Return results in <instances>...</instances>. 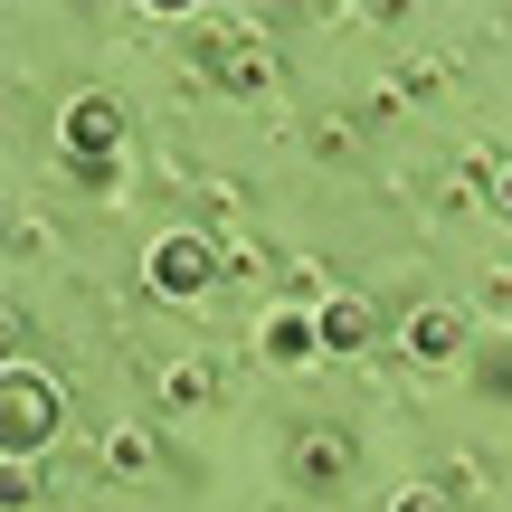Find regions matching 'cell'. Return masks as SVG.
<instances>
[{"mask_svg":"<svg viewBox=\"0 0 512 512\" xmlns=\"http://www.w3.org/2000/svg\"><path fill=\"white\" fill-rule=\"evenodd\" d=\"M57 427H67V380L38 361L0 370V456H48Z\"/></svg>","mask_w":512,"mask_h":512,"instance_id":"obj_1","label":"cell"},{"mask_svg":"<svg viewBox=\"0 0 512 512\" xmlns=\"http://www.w3.org/2000/svg\"><path fill=\"white\" fill-rule=\"evenodd\" d=\"M351 475H361V427H332V418L285 427V484H294L304 503L351 494Z\"/></svg>","mask_w":512,"mask_h":512,"instance_id":"obj_2","label":"cell"},{"mask_svg":"<svg viewBox=\"0 0 512 512\" xmlns=\"http://www.w3.org/2000/svg\"><path fill=\"white\" fill-rule=\"evenodd\" d=\"M143 285L162 294V304H200V294L228 285V256L209 247V228H162V238L143 247Z\"/></svg>","mask_w":512,"mask_h":512,"instance_id":"obj_3","label":"cell"},{"mask_svg":"<svg viewBox=\"0 0 512 512\" xmlns=\"http://www.w3.org/2000/svg\"><path fill=\"white\" fill-rule=\"evenodd\" d=\"M57 152H67V171H124L133 114L114 105V95H76V105L57 114Z\"/></svg>","mask_w":512,"mask_h":512,"instance_id":"obj_4","label":"cell"},{"mask_svg":"<svg viewBox=\"0 0 512 512\" xmlns=\"http://www.w3.org/2000/svg\"><path fill=\"white\" fill-rule=\"evenodd\" d=\"M399 361H408V370H456V361H465V304H408Z\"/></svg>","mask_w":512,"mask_h":512,"instance_id":"obj_5","label":"cell"},{"mask_svg":"<svg viewBox=\"0 0 512 512\" xmlns=\"http://www.w3.org/2000/svg\"><path fill=\"white\" fill-rule=\"evenodd\" d=\"M313 323H323V361H361V351L380 342V304H370L361 285H351V294H323Z\"/></svg>","mask_w":512,"mask_h":512,"instance_id":"obj_6","label":"cell"},{"mask_svg":"<svg viewBox=\"0 0 512 512\" xmlns=\"http://www.w3.org/2000/svg\"><path fill=\"white\" fill-rule=\"evenodd\" d=\"M256 361L266 370H323V323H313L304 304H275L266 332H256Z\"/></svg>","mask_w":512,"mask_h":512,"instance_id":"obj_7","label":"cell"},{"mask_svg":"<svg viewBox=\"0 0 512 512\" xmlns=\"http://www.w3.org/2000/svg\"><path fill=\"white\" fill-rule=\"evenodd\" d=\"M105 475L114 484H143V475H162V427H105Z\"/></svg>","mask_w":512,"mask_h":512,"instance_id":"obj_8","label":"cell"},{"mask_svg":"<svg viewBox=\"0 0 512 512\" xmlns=\"http://www.w3.org/2000/svg\"><path fill=\"white\" fill-rule=\"evenodd\" d=\"M228 389V370L209 361V351H181V361H162V408H209Z\"/></svg>","mask_w":512,"mask_h":512,"instance_id":"obj_9","label":"cell"},{"mask_svg":"<svg viewBox=\"0 0 512 512\" xmlns=\"http://www.w3.org/2000/svg\"><path fill=\"white\" fill-rule=\"evenodd\" d=\"M465 389H475L484 408H512V342H484V351H465Z\"/></svg>","mask_w":512,"mask_h":512,"instance_id":"obj_10","label":"cell"},{"mask_svg":"<svg viewBox=\"0 0 512 512\" xmlns=\"http://www.w3.org/2000/svg\"><path fill=\"white\" fill-rule=\"evenodd\" d=\"M313 152H323L332 171H361V124H351V114H323V124H313Z\"/></svg>","mask_w":512,"mask_h":512,"instance_id":"obj_11","label":"cell"},{"mask_svg":"<svg viewBox=\"0 0 512 512\" xmlns=\"http://www.w3.org/2000/svg\"><path fill=\"white\" fill-rule=\"evenodd\" d=\"M0 503H10V512H38V503H48V475H38V456H10V465H0Z\"/></svg>","mask_w":512,"mask_h":512,"instance_id":"obj_12","label":"cell"},{"mask_svg":"<svg viewBox=\"0 0 512 512\" xmlns=\"http://www.w3.org/2000/svg\"><path fill=\"white\" fill-rule=\"evenodd\" d=\"M323 275H332L323 256H275V285H285V294H294V304H304V313L323 304Z\"/></svg>","mask_w":512,"mask_h":512,"instance_id":"obj_13","label":"cell"},{"mask_svg":"<svg viewBox=\"0 0 512 512\" xmlns=\"http://www.w3.org/2000/svg\"><path fill=\"white\" fill-rule=\"evenodd\" d=\"M190 200H200L209 219H238V209H247V181H238V171H209V181L190 190Z\"/></svg>","mask_w":512,"mask_h":512,"instance_id":"obj_14","label":"cell"},{"mask_svg":"<svg viewBox=\"0 0 512 512\" xmlns=\"http://www.w3.org/2000/svg\"><path fill=\"white\" fill-rule=\"evenodd\" d=\"M389 512H456V503H446V484H399V503H389Z\"/></svg>","mask_w":512,"mask_h":512,"instance_id":"obj_15","label":"cell"},{"mask_svg":"<svg viewBox=\"0 0 512 512\" xmlns=\"http://www.w3.org/2000/svg\"><path fill=\"white\" fill-rule=\"evenodd\" d=\"M475 304H484V313H512V266H484V285H475Z\"/></svg>","mask_w":512,"mask_h":512,"instance_id":"obj_16","label":"cell"},{"mask_svg":"<svg viewBox=\"0 0 512 512\" xmlns=\"http://www.w3.org/2000/svg\"><path fill=\"white\" fill-rule=\"evenodd\" d=\"M494 219H512V162L494 171Z\"/></svg>","mask_w":512,"mask_h":512,"instance_id":"obj_17","label":"cell"}]
</instances>
